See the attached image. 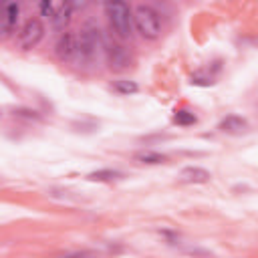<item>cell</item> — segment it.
Listing matches in <instances>:
<instances>
[{
    "label": "cell",
    "instance_id": "cell-4",
    "mask_svg": "<svg viewBox=\"0 0 258 258\" xmlns=\"http://www.w3.org/2000/svg\"><path fill=\"white\" fill-rule=\"evenodd\" d=\"M99 30L97 28H85L79 36H77V52L83 60H89L95 56L97 48H99Z\"/></svg>",
    "mask_w": 258,
    "mask_h": 258
},
{
    "label": "cell",
    "instance_id": "cell-18",
    "mask_svg": "<svg viewBox=\"0 0 258 258\" xmlns=\"http://www.w3.org/2000/svg\"><path fill=\"white\" fill-rule=\"evenodd\" d=\"M93 2H99V4H105L107 0H93Z\"/></svg>",
    "mask_w": 258,
    "mask_h": 258
},
{
    "label": "cell",
    "instance_id": "cell-15",
    "mask_svg": "<svg viewBox=\"0 0 258 258\" xmlns=\"http://www.w3.org/2000/svg\"><path fill=\"white\" fill-rule=\"evenodd\" d=\"M71 8H73V12L75 10H83V8H87V4L91 2V0H64Z\"/></svg>",
    "mask_w": 258,
    "mask_h": 258
},
{
    "label": "cell",
    "instance_id": "cell-10",
    "mask_svg": "<svg viewBox=\"0 0 258 258\" xmlns=\"http://www.w3.org/2000/svg\"><path fill=\"white\" fill-rule=\"evenodd\" d=\"M18 12H20L18 0H12V2H10V4L4 8V12H2V16H0V26H2L4 30H12V28L16 26Z\"/></svg>",
    "mask_w": 258,
    "mask_h": 258
},
{
    "label": "cell",
    "instance_id": "cell-5",
    "mask_svg": "<svg viewBox=\"0 0 258 258\" xmlns=\"http://www.w3.org/2000/svg\"><path fill=\"white\" fill-rule=\"evenodd\" d=\"M107 56H109L111 69H115V71H123V69H127L129 62H131L129 50H127L123 44H117V42H113V44L107 48Z\"/></svg>",
    "mask_w": 258,
    "mask_h": 258
},
{
    "label": "cell",
    "instance_id": "cell-17",
    "mask_svg": "<svg viewBox=\"0 0 258 258\" xmlns=\"http://www.w3.org/2000/svg\"><path fill=\"white\" fill-rule=\"evenodd\" d=\"M10 2H12V0H0V16H2V12H4V8H6V6L10 4Z\"/></svg>",
    "mask_w": 258,
    "mask_h": 258
},
{
    "label": "cell",
    "instance_id": "cell-11",
    "mask_svg": "<svg viewBox=\"0 0 258 258\" xmlns=\"http://www.w3.org/2000/svg\"><path fill=\"white\" fill-rule=\"evenodd\" d=\"M137 83L133 81H127V79H121V81H115L113 83V91L119 93V95H131V93H137Z\"/></svg>",
    "mask_w": 258,
    "mask_h": 258
},
{
    "label": "cell",
    "instance_id": "cell-16",
    "mask_svg": "<svg viewBox=\"0 0 258 258\" xmlns=\"http://www.w3.org/2000/svg\"><path fill=\"white\" fill-rule=\"evenodd\" d=\"M40 12L44 16H52V0H40Z\"/></svg>",
    "mask_w": 258,
    "mask_h": 258
},
{
    "label": "cell",
    "instance_id": "cell-8",
    "mask_svg": "<svg viewBox=\"0 0 258 258\" xmlns=\"http://www.w3.org/2000/svg\"><path fill=\"white\" fill-rule=\"evenodd\" d=\"M71 14H73V8L62 0V4L52 12V28L54 30H64L67 26H69V22H71Z\"/></svg>",
    "mask_w": 258,
    "mask_h": 258
},
{
    "label": "cell",
    "instance_id": "cell-13",
    "mask_svg": "<svg viewBox=\"0 0 258 258\" xmlns=\"http://www.w3.org/2000/svg\"><path fill=\"white\" fill-rule=\"evenodd\" d=\"M135 159H139L141 163H163L165 155L157 153V151H141V153L135 155Z\"/></svg>",
    "mask_w": 258,
    "mask_h": 258
},
{
    "label": "cell",
    "instance_id": "cell-3",
    "mask_svg": "<svg viewBox=\"0 0 258 258\" xmlns=\"http://www.w3.org/2000/svg\"><path fill=\"white\" fill-rule=\"evenodd\" d=\"M42 34H44V26H42V22H40L38 18L26 20L24 26L20 28V34H18V44H20V48L30 50L32 46H36V44L40 42Z\"/></svg>",
    "mask_w": 258,
    "mask_h": 258
},
{
    "label": "cell",
    "instance_id": "cell-14",
    "mask_svg": "<svg viewBox=\"0 0 258 258\" xmlns=\"http://www.w3.org/2000/svg\"><path fill=\"white\" fill-rule=\"evenodd\" d=\"M173 121L177 125H191V123H196V115L189 113V111H185V109H179V111H175Z\"/></svg>",
    "mask_w": 258,
    "mask_h": 258
},
{
    "label": "cell",
    "instance_id": "cell-1",
    "mask_svg": "<svg viewBox=\"0 0 258 258\" xmlns=\"http://www.w3.org/2000/svg\"><path fill=\"white\" fill-rule=\"evenodd\" d=\"M109 24L119 38H129L133 34V12L125 0H107L105 2Z\"/></svg>",
    "mask_w": 258,
    "mask_h": 258
},
{
    "label": "cell",
    "instance_id": "cell-9",
    "mask_svg": "<svg viewBox=\"0 0 258 258\" xmlns=\"http://www.w3.org/2000/svg\"><path fill=\"white\" fill-rule=\"evenodd\" d=\"M246 127H248L246 119H242V117H238V115H228V117L220 123V129H222L224 133H230V135H242V133L246 131Z\"/></svg>",
    "mask_w": 258,
    "mask_h": 258
},
{
    "label": "cell",
    "instance_id": "cell-7",
    "mask_svg": "<svg viewBox=\"0 0 258 258\" xmlns=\"http://www.w3.org/2000/svg\"><path fill=\"white\" fill-rule=\"evenodd\" d=\"M210 177H212L210 171L204 169V167H194V165H189V167H183V169L179 171V179H181L183 183H206Z\"/></svg>",
    "mask_w": 258,
    "mask_h": 258
},
{
    "label": "cell",
    "instance_id": "cell-2",
    "mask_svg": "<svg viewBox=\"0 0 258 258\" xmlns=\"http://www.w3.org/2000/svg\"><path fill=\"white\" fill-rule=\"evenodd\" d=\"M133 26L141 32L143 38H157L159 32H161V18L157 14V10H153L151 6H137L135 12H133Z\"/></svg>",
    "mask_w": 258,
    "mask_h": 258
},
{
    "label": "cell",
    "instance_id": "cell-12",
    "mask_svg": "<svg viewBox=\"0 0 258 258\" xmlns=\"http://www.w3.org/2000/svg\"><path fill=\"white\" fill-rule=\"evenodd\" d=\"M121 173L115 171V169H99V171H93L89 173V179L91 181H111V179H117Z\"/></svg>",
    "mask_w": 258,
    "mask_h": 258
},
{
    "label": "cell",
    "instance_id": "cell-6",
    "mask_svg": "<svg viewBox=\"0 0 258 258\" xmlns=\"http://www.w3.org/2000/svg\"><path fill=\"white\" fill-rule=\"evenodd\" d=\"M56 56L60 58V60H69L75 52H77V36L73 34V32H64V34H60V38H58V42H56Z\"/></svg>",
    "mask_w": 258,
    "mask_h": 258
}]
</instances>
